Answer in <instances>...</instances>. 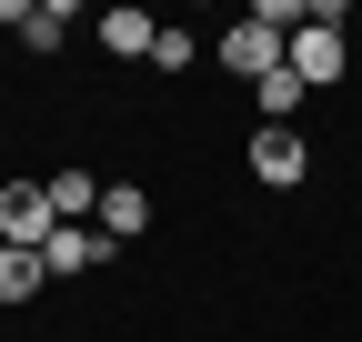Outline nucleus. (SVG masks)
Here are the masks:
<instances>
[{"label": "nucleus", "instance_id": "f257e3e1", "mask_svg": "<svg viewBox=\"0 0 362 342\" xmlns=\"http://www.w3.org/2000/svg\"><path fill=\"white\" fill-rule=\"evenodd\" d=\"M302 171H312L302 121H262V131H252V182L262 191H302Z\"/></svg>", "mask_w": 362, "mask_h": 342}, {"label": "nucleus", "instance_id": "f03ea898", "mask_svg": "<svg viewBox=\"0 0 362 342\" xmlns=\"http://www.w3.org/2000/svg\"><path fill=\"white\" fill-rule=\"evenodd\" d=\"M51 232H61L51 182H11V191H0V242H11V252H51Z\"/></svg>", "mask_w": 362, "mask_h": 342}, {"label": "nucleus", "instance_id": "7ed1b4c3", "mask_svg": "<svg viewBox=\"0 0 362 342\" xmlns=\"http://www.w3.org/2000/svg\"><path fill=\"white\" fill-rule=\"evenodd\" d=\"M292 71H302V91H332V81L352 71V40H342L332 20H302V30H292Z\"/></svg>", "mask_w": 362, "mask_h": 342}, {"label": "nucleus", "instance_id": "20e7f679", "mask_svg": "<svg viewBox=\"0 0 362 342\" xmlns=\"http://www.w3.org/2000/svg\"><path fill=\"white\" fill-rule=\"evenodd\" d=\"M90 232H101L111 252L141 242V232H151V191H141V182H101V222H90Z\"/></svg>", "mask_w": 362, "mask_h": 342}, {"label": "nucleus", "instance_id": "39448f33", "mask_svg": "<svg viewBox=\"0 0 362 342\" xmlns=\"http://www.w3.org/2000/svg\"><path fill=\"white\" fill-rule=\"evenodd\" d=\"M40 262H51V282H71V272H101V262H111V242L90 232V222H61V232H51V252H40Z\"/></svg>", "mask_w": 362, "mask_h": 342}, {"label": "nucleus", "instance_id": "423d86ee", "mask_svg": "<svg viewBox=\"0 0 362 342\" xmlns=\"http://www.w3.org/2000/svg\"><path fill=\"white\" fill-rule=\"evenodd\" d=\"M90 30H101V51H121V61H151V40H161V20H151V11H101Z\"/></svg>", "mask_w": 362, "mask_h": 342}, {"label": "nucleus", "instance_id": "0eeeda50", "mask_svg": "<svg viewBox=\"0 0 362 342\" xmlns=\"http://www.w3.org/2000/svg\"><path fill=\"white\" fill-rule=\"evenodd\" d=\"M40 282H51V262H40V252H11V242H0V312L40 302Z\"/></svg>", "mask_w": 362, "mask_h": 342}, {"label": "nucleus", "instance_id": "6e6552de", "mask_svg": "<svg viewBox=\"0 0 362 342\" xmlns=\"http://www.w3.org/2000/svg\"><path fill=\"white\" fill-rule=\"evenodd\" d=\"M71 30H81V11H71V0H30V20H21V51H61Z\"/></svg>", "mask_w": 362, "mask_h": 342}, {"label": "nucleus", "instance_id": "1a4fd4ad", "mask_svg": "<svg viewBox=\"0 0 362 342\" xmlns=\"http://www.w3.org/2000/svg\"><path fill=\"white\" fill-rule=\"evenodd\" d=\"M51 211H61V222H101V182H90V171H51Z\"/></svg>", "mask_w": 362, "mask_h": 342}, {"label": "nucleus", "instance_id": "9d476101", "mask_svg": "<svg viewBox=\"0 0 362 342\" xmlns=\"http://www.w3.org/2000/svg\"><path fill=\"white\" fill-rule=\"evenodd\" d=\"M252 101H262V121H302V71L282 61L272 81H252Z\"/></svg>", "mask_w": 362, "mask_h": 342}, {"label": "nucleus", "instance_id": "9b49d317", "mask_svg": "<svg viewBox=\"0 0 362 342\" xmlns=\"http://www.w3.org/2000/svg\"><path fill=\"white\" fill-rule=\"evenodd\" d=\"M192 61H202V40H192V30H161V40H151V71H171V81H181Z\"/></svg>", "mask_w": 362, "mask_h": 342}]
</instances>
